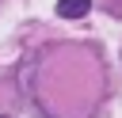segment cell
Segmentation results:
<instances>
[{"label": "cell", "instance_id": "obj_1", "mask_svg": "<svg viewBox=\"0 0 122 118\" xmlns=\"http://www.w3.org/2000/svg\"><path fill=\"white\" fill-rule=\"evenodd\" d=\"M88 8H92V0H57V15H65V19H80V15H88Z\"/></svg>", "mask_w": 122, "mask_h": 118}, {"label": "cell", "instance_id": "obj_2", "mask_svg": "<svg viewBox=\"0 0 122 118\" xmlns=\"http://www.w3.org/2000/svg\"><path fill=\"white\" fill-rule=\"evenodd\" d=\"M0 118H4V114H0Z\"/></svg>", "mask_w": 122, "mask_h": 118}]
</instances>
